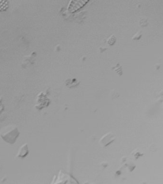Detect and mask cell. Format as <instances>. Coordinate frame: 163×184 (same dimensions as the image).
I'll return each instance as SVG.
<instances>
[{
	"label": "cell",
	"instance_id": "obj_2",
	"mask_svg": "<svg viewBox=\"0 0 163 184\" xmlns=\"http://www.w3.org/2000/svg\"><path fill=\"white\" fill-rule=\"evenodd\" d=\"M114 140V135L111 133H108L101 138L100 140V143L103 147H107L112 143Z\"/></svg>",
	"mask_w": 163,
	"mask_h": 184
},
{
	"label": "cell",
	"instance_id": "obj_3",
	"mask_svg": "<svg viewBox=\"0 0 163 184\" xmlns=\"http://www.w3.org/2000/svg\"><path fill=\"white\" fill-rule=\"evenodd\" d=\"M28 152H29V151H28L27 145L26 144H24L23 146H22V147L20 148V149L18 152L17 156L23 158L27 155Z\"/></svg>",
	"mask_w": 163,
	"mask_h": 184
},
{
	"label": "cell",
	"instance_id": "obj_1",
	"mask_svg": "<svg viewBox=\"0 0 163 184\" xmlns=\"http://www.w3.org/2000/svg\"><path fill=\"white\" fill-rule=\"evenodd\" d=\"M89 0H71L68 8L70 13H74L83 7Z\"/></svg>",
	"mask_w": 163,
	"mask_h": 184
}]
</instances>
